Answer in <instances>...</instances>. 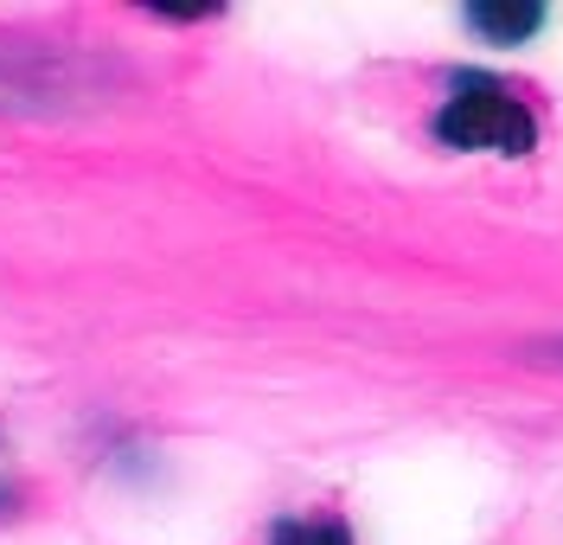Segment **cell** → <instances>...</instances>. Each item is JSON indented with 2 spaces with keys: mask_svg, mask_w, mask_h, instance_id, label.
Returning a JSON list of instances; mask_svg holds the SVG:
<instances>
[{
  "mask_svg": "<svg viewBox=\"0 0 563 545\" xmlns=\"http://www.w3.org/2000/svg\"><path fill=\"white\" fill-rule=\"evenodd\" d=\"M435 142L461 148V154H531L538 148V122L519 97H506L487 77H461L455 97L435 109Z\"/></svg>",
  "mask_w": 563,
  "mask_h": 545,
  "instance_id": "obj_1",
  "label": "cell"
},
{
  "mask_svg": "<svg viewBox=\"0 0 563 545\" xmlns=\"http://www.w3.org/2000/svg\"><path fill=\"white\" fill-rule=\"evenodd\" d=\"M467 26L493 45H526L544 26V7L538 0H481V7H467Z\"/></svg>",
  "mask_w": 563,
  "mask_h": 545,
  "instance_id": "obj_2",
  "label": "cell"
},
{
  "mask_svg": "<svg viewBox=\"0 0 563 545\" xmlns=\"http://www.w3.org/2000/svg\"><path fill=\"white\" fill-rule=\"evenodd\" d=\"M269 545H352L346 520H282L276 533H269Z\"/></svg>",
  "mask_w": 563,
  "mask_h": 545,
  "instance_id": "obj_3",
  "label": "cell"
},
{
  "mask_svg": "<svg viewBox=\"0 0 563 545\" xmlns=\"http://www.w3.org/2000/svg\"><path fill=\"white\" fill-rule=\"evenodd\" d=\"M38 97H45V84L26 72H13L7 58H0V109H38Z\"/></svg>",
  "mask_w": 563,
  "mask_h": 545,
  "instance_id": "obj_4",
  "label": "cell"
}]
</instances>
